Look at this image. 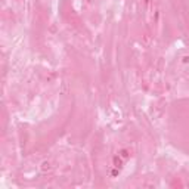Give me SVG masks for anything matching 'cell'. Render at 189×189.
<instances>
[{"instance_id":"1","label":"cell","mask_w":189,"mask_h":189,"mask_svg":"<svg viewBox=\"0 0 189 189\" xmlns=\"http://www.w3.org/2000/svg\"><path fill=\"white\" fill-rule=\"evenodd\" d=\"M114 165H115L117 168H120V167H121V160H120L118 157H114Z\"/></svg>"},{"instance_id":"2","label":"cell","mask_w":189,"mask_h":189,"mask_svg":"<svg viewBox=\"0 0 189 189\" xmlns=\"http://www.w3.org/2000/svg\"><path fill=\"white\" fill-rule=\"evenodd\" d=\"M118 170H120V168H115V170H113V176H117V174H118Z\"/></svg>"}]
</instances>
